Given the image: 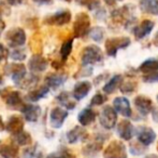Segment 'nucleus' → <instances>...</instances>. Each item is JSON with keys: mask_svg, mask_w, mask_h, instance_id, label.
<instances>
[{"mask_svg": "<svg viewBox=\"0 0 158 158\" xmlns=\"http://www.w3.org/2000/svg\"><path fill=\"white\" fill-rule=\"evenodd\" d=\"M1 97H3L6 105H9L10 107H19V105H25V104H23L22 95L19 91H12L9 89L6 90V89L4 91H1Z\"/></svg>", "mask_w": 158, "mask_h": 158, "instance_id": "12", "label": "nucleus"}, {"mask_svg": "<svg viewBox=\"0 0 158 158\" xmlns=\"http://www.w3.org/2000/svg\"><path fill=\"white\" fill-rule=\"evenodd\" d=\"M157 151H158V145H157Z\"/></svg>", "mask_w": 158, "mask_h": 158, "instance_id": "57", "label": "nucleus"}, {"mask_svg": "<svg viewBox=\"0 0 158 158\" xmlns=\"http://www.w3.org/2000/svg\"><path fill=\"white\" fill-rule=\"evenodd\" d=\"M117 1H123V0H104V2H106L108 6H114Z\"/></svg>", "mask_w": 158, "mask_h": 158, "instance_id": "48", "label": "nucleus"}, {"mask_svg": "<svg viewBox=\"0 0 158 158\" xmlns=\"http://www.w3.org/2000/svg\"><path fill=\"white\" fill-rule=\"evenodd\" d=\"M153 114H152V116H153V119H154V121H156L158 122V107L156 108V110H154L153 111Z\"/></svg>", "mask_w": 158, "mask_h": 158, "instance_id": "47", "label": "nucleus"}, {"mask_svg": "<svg viewBox=\"0 0 158 158\" xmlns=\"http://www.w3.org/2000/svg\"><path fill=\"white\" fill-rule=\"evenodd\" d=\"M72 43L73 40L72 39H68L67 41H64L60 48V56H61V62H64L70 55L71 51H72Z\"/></svg>", "mask_w": 158, "mask_h": 158, "instance_id": "33", "label": "nucleus"}, {"mask_svg": "<svg viewBox=\"0 0 158 158\" xmlns=\"http://www.w3.org/2000/svg\"><path fill=\"white\" fill-rule=\"evenodd\" d=\"M113 107H114V110L117 113L123 115L124 117H131V115H132L130 103L124 97H118L116 99H114V101H113Z\"/></svg>", "mask_w": 158, "mask_h": 158, "instance_id": "15", "label": "nucleus"}, {"mask_svg": "<svg viewBox=\"0 0 158 158\" xmlns=\"http://www.w3.org/2000/svg\"><path fill=\"white\" fill-rule=\"evenodd\" d=\"M138 87V82L135 81L133 79H128L123 81L121 86V91L123 93H132L137 90Z\"/></svg>", "mask_w": 158, "mask_h": 158, "instance_id": "35", "label": "nucleus"}, {"mask_svg": "<svg viewBox=\"0 0 158 158\" xmlns=\"http://www.w3.org/2000/svg\"><path fill=\"white\" fill-rule=\"evenodd\" d=\"M131 43L128 37H114L106 40V52L109 56H116V53L121 49H125Z\"/></svg>", "mask_w": 158, "mask_h": 158, "instance_id": "3", "label": "nucleus"}, {"mask_svg": "<svg viewBox=\"0 0 158 158\" xmlns=\"http://www.w3.org/2000/svg\"><path fill=\"white\" fill-rule=\"evenodd\" d=\"M142 79L145 82H158V70L157 72H154L152 74L148 75H143L142 76Z\"/></svg>", "mask_w": 158, "mask_h": 158, "instance_id": "43", "label": "nucleus"}, {"mask_svg": "<svg viewBox=\"0 0 158 158\" xmlns=\"http://www.w3.org/2000/svg\"><path fill=\"white\" fill-rule=\"evenodd\" d=\"M103 158H127L126 146L121 141H112L104 150Z\"/></svg>", "mask_w": 158, "mask_h": 158, "instance_id": "5", "label": "nucleus"}, {"mask_svg": "<svg viewBox=\"0 0 158 158\" xmlns=\"http://www.w3.org/2000/svg\"><path fill=\"white\" fill-rule=\"evenodd\" d=\"M135 105L138 112L142 115V116H148V114L154 111V104H153L152 100L146 97L145 95H139L135 99Z\"/></svg>", "mask_w": 158, "mask_h": 158, "instance_id": "9", "label": "nucleus"}, {"mask_svg": "<svg viewBox=\"0 0 158 158\" xmlns=\"http://www.w3.org/2000/svg\"><path fill=\"white\" fill-rule=\"evenodd\" d=\"M4 129H6V126H4L3 120H2L1 116H0V131H3Z\"/></svg>", "mask_w": 158, "mask_h": 158, "instance_id": "50", "label": "nucleus"}, {"mask_svg": "<svg viewBox=\"0 0 158 158\" xmlns=\"http://www.w3.org/2000/svg\"><path fill=\"white\" fill-rule=\"evenodd\" d=\"M140 10L144 13L157 15L158 14V0H140Z\"/></svg>", "mask_w": 158, "mask_h": 158, "instance_id": "24", "label": "nucleus"}, {"mask_svg": "<svg viewBox=\"0 0 158 158\" xmlns=\"http://www.w3.org/2000/svg\"><path fill=\"white\" fill-rule=\"evenodd\" d=\"M92 90V84L87 80L77 82L73 89V97L77 101L84 99Z\"/></svg>", "mask_w": 158, "mask_h": 158, "instance_id": "20", "label": "nucleus"}, {"mask_svg": "<svg viewBox=\"0 0 158 158\" xmlns=\"http://www.w3.org/2000/svg\"><path fill=\"white\" fill-rule=\"evenodd\" d=\"M6 40L8 42V44L12 48L15 47H21L25 43L26 41V34L24 32L23 28H13V29L9 30L6 33Z\"/></svg>", "mask_w": 158, "mask_h": 158, "instance_id": "6", "label": "nucleus"}, {"mask_svg": "<svg viewBox=\"0 0 158 158\" xmlns=\"http://www.w3.org/2000/svg\"><path fill=\"white\" fill-rule=\"evenodd\" d=\"M68 117V112L60 107H54L50 113V124L52 128L58 129L64 124V120Z\"/></svg>", "mask_w": 158, "mask_h": 158, "instance_id": "10", "label": "nucleus"}, {"mask_svg": "<svg viewBox=\"0 0 158 158\" xmlns=\"http://www.w3.org/2000/svg\"><path fill=\"white\" fill-rule=\"evenodd\" d=\"M145 158H158V156H156V155H154V154H151V155H148V156H146Z\"/></svg>", "mask_w": 158, "mask_h": 158, "instance_id": "53", "label": "nucleus"}, {"mask_svg": "<svg viewBox=\"0 0 158 158\" xmlns=\"http://www.w3.org/2000/svg\"><path fill=\"white\" fill-rule=\"evenodd\" d=\"M48 91H50V88L48 86L41 87V88L37 89V90H32L31 92H29L27 94V100H29L31 102H37L40 99L45 97L48 93Z\"/></svg>", "mask_w": 158, "mask_h": 158, "instance_id": "30", "label": "nucleus"}, {"mask_svg": "<svg viewBox=\"0 0 158 158\" xmlns=\"http://www.w3.org/2000/svg\"><path fill=\"white\" fill-rule=\"evenodd\" d=\"M103 141H104V140H102V139L101 140L96 139V141L92 142V143H89V144H87V145L83 148V154L85 155L86 157H89V158L95 157L96 155H97L98 153L101 151Z\"/></svg>", "mask_w": 158, "mask_h": 158, "instance_id": "23", "label": "nucleus"}, {"mask_svg": "<svg viewBox=\"0 0 158 158\" xmlns=\"http://www.w3.org/2000/svg\"><path fill=\"white\" fill-rule=\"evenodd\" d=\"M123 84V76L122 75H115L112 78L109 80L108 84H104L103 87V91L106 94H111L113 93L119 86H122Z\"/></svg>", "mask_w": 158, "mask_h": 158, "instance_id": "28", "label": "nucleus"}, {"mask_svg": "<svg viewBox=\"0 0 158 158\" xmlns=\"http://www.w3.org/2000/svg\"><path fill=\"white\" fill-rule=\"evenodd\" d=\"M102 60H103V53L98 46L90 44V46L85 47L82 51L81 61L83 66L96 64L98 62H101Z\"/></svg>", "mask_w": 158, "mask_h": 158, "instance_id": "1", "label": "nucleus"}, {"mask_svg": "<svg viewBox=\"0 0 158 158\" xmlns=\"http://www.w3.org/2000/svg\"><path fill=\"white\" fill-rule=\"evenodd\" d=\"M108 100V97L106 95L101 94V93H96V94L93 97L92 101H90V106H99L102 105L104 102Z\"/></svg>", "mask_w": 158, "mask_h": 158, "instance_id": "40", "label": "nucleus"}, {"mask_svg": "<svg viewBox=\"0 0 158 158\" xmlns=\"http://www.w3.org/2000/svg\"><path fill=\"white\" fill-rule=\"evenodd\" d=\"M146 151V146H144L143 144H141L139 141L138 142H132L129 145V152L131 153L135 156H140V155H143Z\"/></svg>", "mask_w": 158, "mask_h": 158, "instance_id": "34", "label": "nucleus"}, {"mask_svg": "<svg viewBox=\"0 0 158 158\" xmlns=\"http://www.w3.org/2000/svg\"><path fill=\"white\" fill-rule=\"evenodd\" d=\"M0 155L3 158H17L19 148L14 144H3L0 146Z\"/></svg>", "mask_w": 158, "mask_h": 158, "instance_id": "29", "label": "nucleus"}, {"mask_svg": "<svg viewBox=\"0 0 158 158\" xmlns=\"http://www.w3.org/2000/svg\"><path fill=\"white\" fill-rule=\"evenodd\" d=\"M67 75L64 74H50L45 77V84L48 88L56 89L64 84L67 80Z\"/></svg>", "mask_w": 158, "mask_h": 158, "instance_id": "22", "label": "nucleus"}, {"mask_svg": "<svg viewBox=\"0 0 158 158\" xmlns=\"http://www.w3.org/2000/svg\"><path fill=\"white\" fill-rule=\"evenodd\" d=\"M130 8H132V6L130 4H126V6L122 7V8H118L116 10H113L112 13H111V16H112V20L116 23L119 24H125V25H128V24L131 23V20H135L130 16L131 12H130Z\"/></svg>", "mask_w": 158, "mask_h": 158, "instance_id": "7", "label": "nucleus"}, {"mask_svg": "<svg viewBox=\"0 0 158 158\" xmlns=\"http://www.w3.org/2000/svg\"><path fill=\"white\" fill-rule=\"evenodd\" d=\"M22 113H23L24 117L27 121L35 122L39 119L40 115H41V107L38 105H32V104H27L22 107Z\"/></svg>", "mask_w": 158, "mask_h": 158, "instance_id": "18", "label": "nucleus"}, {"mask_svg": "<svg viewBox=\"0 0 158 158\" xmlns=\"http://www.w3.org/2000/svg\"><path fill=\"white\" fill-rule=\"evenodd\" d=\"M96 117H97V114L92 110V108H85L77 116V120L81 124V126H88V124H93L95 121Z\"/></svg>", "mask_w": 158, "mask_h": 158, "instance_id": "26", "label": "nucleus"}, {"mask_svg": "<svg viewBox=\"0 0 158 158\" xmlns=\"http://www.w3.org/2000/svg\"><path fill=\"white\" fill-rule=\"evenodd\" d=\"M99 121L100 124L104 129L110 130V129L114 128L117 121V114H116V111L114 110V107L106 105L101 111V114L99 116Z\"/></svg>", "mask_w": 158, "mask_h": 158, "instance_id": "4", "label": "nucleus"}, {"mask_svg": "<svg viewBox=\"0 0 158 158\" xmlns=\"http://www.w3.org/2000/svg\"><path fill=\"white\" fill-rule=\"evenodd\" d=\"M6 129L8 132L12 134H16L24 131V120L19 116H12L8 120L6 124Z\"/></svg>", "mask_w": 158, "mask_h": 158, "instance_id": "21", "label": "nucleus"}, {"mask_svg": "<svg viewBox=\"0 0 158 158\" xmlns=\"http://www.w3.org/2000/svg\"><path fill=\"white\" fill-rule=\"evenodd\" d=\"M48 63L41 54H33L31 59L29 60V63H28V67L31 72H44V70L48 68Z\"/></svg>", "mask_w": 158, "mask_h": 158, "instance_id": "17", "label": "nucleus"}, {"mask_svg": "<svg viewBox=\"0 0 158 158\" xmlns=\"http://www.w3.org/2000/svg\"><path fill=\"white\" fill-rule=\"evenodd\" d=\"M93 74V68L92 67H87V68H84V70H81L77 75H74V77H88Z\"/></svg>", "mask_w": 158, "mask_h": 158, "instance_id": "44", "label": "nucleus"}, {"mask_svg": "<svg viewBox=\"0 0 158 158\" xmlns=\"http://www.w3.org/2000/svg\"><path fill=\"white\" fill-rule=\"evenodd\" d=\"M38 79H39V78H38V77H35V76H30L29 78H24L21 82H19V84H17V86L22 87L23 89L24 88H25V89L32 88V87L38 82Z\"/></svg>", "mask_w": 158, "mask_h": 158, "instance_id": "38", "label": "nucleus"}, {"mask_svg": "<svg viewBox=\"0 0 158 158\" xmlns=\"http://www.w3.org/2000/svg\"><path fill=\"white\" fill-rule=\"evenodd\" d=\"M35 2H41V3H50L52 2V0H35Z\"/></svg>", "mask_w": 158, "mask_h": 158, "instance_id": "51", "label": "nucleus"}, {"mask_svg": "<svg viewBox=\"0 0 158 158\" xmlns=\"http://www.w3.org/2000/svg\"><path fill=\"white\" fill-rule=\"evenodd\" d=\"M2 82H3V79H2L1 75H0V84H2Z\"/></svg>", "mask_w": 158, "mask_h": 158, "instance_id": "54", "label": "nucleus"}, {"mask_svg": "<svg viewBox=\"0 0 158 158\" xmlns=\"http://www.w3.org/2000/svg\"><path fill=\"white\" fill-rule=\"evenodd\" d=\"M90 30V19L86 13H79L75 17L74 24H73V33L74 37L82 38L86 36Z\"/></svg>", "mask_w": 158, "mask_h": 158, "instance_id": "2", "label": "nucleus"}, {"mask_svg": "<svg viewBox=\"0 0 158 158\" xmlns=\"http://www.w3.org/2000/svg\"><path fill=\"white\" fill-rule=\"evenodd\" d=\"M153 42H154L155 44H158V32L156 33V35H155V37H154V40H153Z\"/></svg>", "mask_w": 158, "mask_h": 158, "instance_id": "52", "label": "nucleus"}, {"mask_svg": "<svg viewBox=\"0 0 158 158\" xmlns=\"http://www.w3.org/2000/svg\"><path fill=\"white\" fill-rule=\"evenodd\" d=\"M135 133V128L129 120H122L117 124V134L119 135L121 139L125 140V141H129V140L132 139Z\"/></svg>", "mask_w": 158, "mask_h": 158, "instance_id": "16", "label": "nucleus"}, {"mask_svg": "<svg viewBox=\"0 0 158 158\" xmlns=\"http://www.w3.org/2000/svg\"><path fill=\"white\" fill-rule=\"evenodd\" d=\"M56 100L58 101V103L60 104L61 106H64V107H66L67 110H73V108L75 107V101H74V97H72L70 95V93L69 92H66V91H64V92L59 93L58 95H57Z\"/></svg>", "mask_w": 158, "mask_h": 158, "instance_id": "27", "label": "nucleus"}, {"mask_svg": "<svg viewBox=\"0 0 158 158\" xmlns=\"http://www.w3.org/2000/svg\"><path fill=\"white\" fill-rule=\"evenodd\" d=\"M37 151H38L37 146L27 148V150L24 152V156H25V158H39L40 153H38Z\"/></svg>", "mask_w": 158, "mask_h": 158, "instance_id": "42", "label": "nucleus"}, {"mask_svg": "<svg viewBox=\"0 0 158 158\" xmlns=\"http://www.w3.org/2000/svg\"><path fill=\"white\" fill-rule=\"evenodd\" d=\"M30 49L35 54H41L42 52V39L39 33H35L30 40Z\"/></svg>", "mask_w": 158, "mask_h": 158, "instance_id": "32", "label": "nucleus"}, {"mask_svg": "<svg viewBox=\"0 0 158 158\" xmlns=\"http://www.w3.org/2000/svg\"><path fill=\"white\" fill-rule=\"evenodd\" d=\"M46 158H75L73 154H71L69 151L67 150H60L58 152H55L50 154Z\"/></svg>", "mask_w": 158, "mask_h": 158, "instance_id": "39", "label": "nucleus"}, {"mask_svg": "<svg viewBox=\"0 0 158 158\" xmlns=\"http://www.w3.org/2000/svg\"><path fill=\"white\" fill-rule=\"evenodd\" d=\"M10 57L14 61H24L26 59V54L21 50H14L11 52Z\"/></svg>", "mask_w": 158, "mask_h": 158, "instance_id": "41", "label": "nucleus"}, {"mask_svg": "<svg viewBox=\"0 0 158 158\" xmlns=\"http://www.w3.org/2000/svg\"><path fill=\"white\" fill-rule=\"evenodd\" d=\"M157 101H158V94H157Z\"/></svg>", "mask_w": 158, "mask_h": 158, "instance_id": "56", "label": "nucleus"}, {"mask_svg": "<svg viewBox=\"0 0 158 158\" xmlns=\"http://www.w3.org/2000/svg\"><path fill=\"white\" fill-rule=\"evenodd\" d=\"M13 141H14V143H16L19 146H26L31 143L32 139L29 133L25 132V131H22V132L16 133V134L13 135Z\"/></svg>", "mask_w": 158, "mask_h": 158, "instance_id": "31", "label": "nucleus"}, {"mask_svg": "<svg viewBox=\"0 0 158 158\" xmlns=\"http://www.w3.org/2000/svg\"><path fill=\"white\" fill-rule=\"evenodd\" d=\"M88 134L86 132V130L84 128L80 126L74 127L73 129H71L68 133H67V139H68V142L70 144H74L77 143L79 141H85L87 139Z\"/></svg>", "mask_w": 158, "mask_h": 158, "instance_id": "19", "label": "nucleus"}, {"mask_svg": "<svg viewBox=\"0 0 158 158\" xmlns=\"http://www.w3.org/2000/svg\"><path fill=\"white\" fill-rule=\"evenodd\" d=\"M4 28H6V24H4V22L0 19V36H1V34H2V32L4 30Z\"/></svg>", "mask_w": 158, "mask_h": 158, "instance_id": "49", "label": "nucleus"}, {"mask_svg": "<svg viewBox=\"0 0 158 158\" xmlns=\"http://www.w3.org/2000/svg\"><path fill=\"white\" fill-rule=\"evenodd\" d=\"M157 70H158V61L155 59L145 60V61L138 67V72L142 73V76H143V75L152 74V73L157 72Z\"/></svg>", "mask_w": 158, "mask_h": 158, "instance_id": "25", "label": "nucleus"}, {"mask_svg": "<svg viewBox=\"0 0 158 158\" xmlns=\"http://www.w3.org/2000/svg\"><path fill=\"white\" fill-rule=\"evenodd\" d=\"M89 36L90 38H92L94 41L96 42H100L102 39H103V36H104V30L102 27H100V26H96V27L92 28V29L89 30Z\"/></svg>", "mask_w": 158, "mask_h": 158, "instance_id": "36", "label": "nucleus"}, {"mask_svg": "<svg viewBox=\"0 0 158 158\" xmlns=\"http://www.w3.org/2000/svg\"><path fill=\"white\" fill-rule=\"evenodd\" d=\"M6 1H8V3L10 4V6H19L24 0H6Z\"/></svg>", "mask_w": 158, "mask_h": 158, "instance_id": "46", "label": "nucleus"}, {"mask_svg": "<svg viewBox=\"0 0 158 158\" xmlns=\"http://www.w3.org/2000/svg\"><path fill=\"white\" fill-rule=\"evenodd\" d=\"M154 22L151 21V20H144L138 26H135L133 28L132 33L135 35V39H143L144 37H146L148 35L151 34V32L154 28Z\"/></svg>", "mask_w": 158, "mask_h": 158, "instance_id": "14", "label": "nucleus"}, {"mask_svg": "<svg viewBox=\"0 0 158 158\" xmlns=\"http://www.w3.org/2000/svg\"><path fill=\"white\" fill-rule=\"evenodd\" d=\"M64 1H67V2H70L71 0H64Z\"/></svg>", "mask_w": 158, "mask_h": 158, "instance_id": "55", "label": "nucleus"}, {"mask_svg": "<svg viewBox=\"0 0 158 158\" xmlns=\"http://www.w3.org/2000/svg\"><path fill=\"white\" fill-rule=\"evenodd\" d=\"M79 4L83 7H86L88 10L95 11L100 8V2L99 0H75Z\"/></svg>", "mask_w": 158, "mask_h": 158, "instance_id": "37", "label": "nucleus"}, {"mask_svg": "<svg viewBox=\"0 0 158 158\" xmlns=\"http://www.w3.org/2000/svg\"><path fill=\"white\" fill-rule=\"evenodd\" d=\"M70 21H71V13L68 10H64V11H59V12L46 17L45 23L50 24V25L63 26L68 24Z\"/></svg>", "mask_w": 158, "mask_h": 158, "instance_id": "13", "label": "nucleus"}, {"mask_svg": "<svg viewBox=\"0 0 158 158\" xmlns=\"http://www.w3.org/2000/svg\"><path fill=\"white\" fill-rule=\"evenodd\" d=\"M6 74L12 77L15 84H19V82L26 76V67L24 64H9L6 67Z\"/></svg>", "mask_w": 158, "mask_h": 158, "instance_id": "8", "label": "nucleus"}, {"mask_svg": "<svg viewBox=\"0 0 158 158\" xmlns=\"http://www.w3.org/2000/svg\"><path fill=\"white\" fill-rule=\"evenodd\" d=\"M138 141L144 146H148L152 143H154L156 140V133L154 132L152 128L148 127H140L137 132Z\"/></svg>", "mask_w": 158, "mask_h": 158, "instance_id": "11", "label": "nucleus"}, {"mask_svg": "<svg viewBox=\"0 0 158 158\" xmlns=\"http://www.w3.org/2000/svg\"><path fill=\"white\" fill-rule=\"evenodd\" d=\"M6 57H8V49L2 43H0V63L6 60Z\"/></svg>", "mask_w": 158, "mask_h": 158, "instance_id": "45", "label": "nucleus"}]
</instances>
